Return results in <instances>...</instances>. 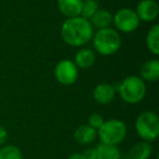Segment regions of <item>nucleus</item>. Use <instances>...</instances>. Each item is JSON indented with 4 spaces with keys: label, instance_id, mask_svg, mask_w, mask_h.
Returning a JSON list of instances; mask_svg holds the SVG:
<instances>
[{
    "label": "nucleus",
    "instance_id": "nucleus-1",
    "mask_svg": "<svg viewBox=\"0 0 159 159\" xmlns=\"http://www.w3.org/2000/svg\"><path fill=\"white\" fill-rule=\"evenodd\" d=\"M94 27L89 20L76 16L66 19L61 26V37L71 47H82L92 40Z\"/></svg>",
    "mask_w": 159,
    "mask_h": 159
},
{
    "label": "nucleus",
    "instance_id": "nucleus-2",
    "mask_svg": "<svg viewBox=\"0 0 159 159\" xmlns=\"http://www.w3.org/2000/svg\"><path fill=\"white\" fill-rule=\"evenodd\" d=\"M92 40L95 51L102 56L115 55L121 47V36L112 27L97 30L94 32Z\"/></svg>",
    "mask_w": 159,
    "mask_h": 159
},
{
    "label": "nucleus",
    "instance_id": "nucleus-3",
    "mask_svg": "<svg viewBox=\"0 0 159 159\" xmlns=\"http://www.w3.org/2000/svg\"><path fill=\"white\" fill-rule=\"evenodd\" d=\"M115 89L119 92L121 99L129 105L139 104L146 95L145 82L137 75H130L125 77Z\"/></svg>",
    "mask_w": 159,
    "mask_h": 159
},
{
    "label": "nucleus",
    "instance_id": "nucleus-4",
    "mask_svg": "<svg viewBox=\"0 0 159 159\" xmlns=\"http://www.w3.org/2000/svg\"><path fill=\"white\" fill-rule=\"evenodd\" d=\"M128 129L123 121L119 119H110L104 122L99 130L97 131V136L100 143L107 145L118 146L125 139Z\"/></svg>",
    "mask_w": 159,
    "mask_h": 159
},
{
    "label": "nucleus",
    "instance_id": "nucleus-5",
    "mask_svg": "<svg viewBox=\"0 0 159 159\" xmlns=\"http://www.w3.org/2000/svg\"><path fill=\"white\" fill-rule=\"evenodd\" d=\"M135 130L142 141L152 143L159 136V118L154 111H143L135 120Z\"/></svg>",
    "mask_w": 159,
    "mask_h": 159
},
{
    "label": "nucleus",
    "instance_id": "nucleus-6",
    "mask_svg": "<svg viewBox=\"0 0 159 159\" xmlns=\"http://www.w3.org/2000/svg\"><path fill=\"white\" fill-rule=\"evenodd\" d=\"M139 23L141 21L137 16L136 12L130 8H122V9L118 10L113 14L112 18V24L116 27L115 30L124 34L136 31L137 27L139 26Z\"/></svg>",
    "mask_w": 159,
    "mask_h": 159
},
{
    "label": "nucleus",
    "instance_id": "nucleus-7",
    "mask_svg": "<svg viewBox=\"0 0 159 159\" xmlns=\"http://www.w3.org/2000/svg\"><path fill=\"white\" fill-rule=\"evenodd\" d=\"M55 77L60 84L69 86L76 82L79 77V69L72 60H60L55 68Z\"/></svg>",
    "mask_w": 159,
    "mask_h": 159
},
{
    "label": "nucleus",
    "instance_id": "nucleus-8",
    "mask_svg": "<svg viewBox=\"0 0 159 159\" xmlns=\"http://www.w3.org/2000/svg\"><path fill=\"white\" fill-rule=\"evenodd\" d=\"M136 14L139 21L152 22L159 14V7L155 0H141L136 7Z\"/></svg>",
    "mask_w": 159,
    "mask_h": 159
},
{
    "label": "nucleus",
    "instance_id": "nucleus-9",
    "mask_svg": "<svg viewBox=\"0 0 159 159\" xmlns=\"http://www.w3.org/2000/svg\"><path fill=\"white\" fill-rule=\"evenodd\" d=\"M116 96V89L108 83H102L96 85L93 91V97L96 102L100 105H108L113 100Z\"/></svg>",
    "mask_w": 159,
    "mask_h": 159
},
{
    "label": "nucleus",
    "instance_id": "nucleus-10",
    "mask_svg": "<svg viewBox=\"0 0 159 159\" xmlns=\"http://www.w3.org/2000/svg\"><path fill=\"white\" fill-rule=\"evenodd\" d=\"M139 77L144 82H157L159 80V61L157 59L147 60L139 70Z\"/></svg>",
    "mask_w": 159,
    "mask_h": 159
},
{
    "label": "nucleus",
    "instance_id": "nucleus-11",
    "mask_svg": "<svg viewBox=\"0 0 159 159\" xmlns=\"http://www.w3.org/2000/svg\"><path fill=\"white\" fill-rule=\"evenodd\" d=\"M83 0H58V9L66 19L76 18L81 14Z\"/></svg>",
    "mask_w": 159,
    "mask_h": 159
},
{
    "label": "nucleus",
    "instance_id": "nucleus-12",
    "mask_svg": "<svg viewBox=\"0 0 159 159\" xmlns=\"http://www.w3.org/2000/svg\"><path fill=\"white\" fill-rule=\"evenodd\" d=\"M96 61V55L89 48H81L74 56V63L77 69H89Z\"/></svg>",
    "mask_w": 159,
    "mask_h": 159
},
{
    "label": "nucleus",
    "instance_id": "nucleus-13",
    "mask_svg": "<svg viewBox=\"0 0 159 159\" xmlns=\"http://www.w3.org/2000/svg\"><path fill=\"white\" fill-rule=\"evenodd\" d=\"M97 137V131L89 124L80 125L74 132V139L80 145H89Z\"/></svg>",
    "mask_w": 159,
    "mask_h": 159
},
{
    "label": "nucleus",
    "instance_id": "nucleus-14",
    "mask_svg": "<svg viewBox=\"0 0 159 159\" xmlns=\"http://www.w3.org/2000/svg\"><path fill=\"white\" fill-rule=\"evenodd\" d=\"M112 18L113 14H111L108 10L105 9H98L96 13L91 18L89 22L93 25L94 29L102 30L107 27H111L112 25Z\"/></svg>",
    "mask_w": 159,
    "mask_h": 159
},
{
    "label": "nucleus",
    "instance_id": "nucleus-15",
    "mask_svg": "<svg viewBox=\"0 0 159 159\" xmlns=\"http://www.w3.org/2000/svg\"><path fill=\"white\" fill-rule=\"evenodd\" d=\"M152 154V147L150 143L145 141L137 142L131 147L129 152V159H149Z\"/></svg>",
    "mask_w": 159,
    "mask_h": 159
},
{
    "label": "nucleus",
    "instance_id": "nucleus-16",
    "mask_svg": "<svg viewBox=\"0 0 159 159\" xmlns=\"http://www.w3.org/2000/svg\"><path fill=\"white\" fill-rule=\"evenodd\" d=\"M96 159H120L121 154L117 146L99 143L95 147Z\"/></svg>",
    "mask_w": 159,
    "mask_h": 159
},
{
    "label": "nucleus",
    "instance_id": "nucleus-17",
    "mask_svg": "<svg viewBox=\"0 0 159 159\" xmlns=\"http://www.w3.org/2000/svg\"><path fill=\"white\" fill-rule=\"evenodd\" d=\"M146 46L148 50L155 56L159 55V25L156 24L150 27L146 35Z\"/></svg>",
    "mask_w": 159,
    "mask_h": 159
},
{
    "label": "nucleus",
    "instance_id": "nucleus-18",
    "mask_svg": "<svg viewBox=\"0 0 159 159\" xmlns=\"http://www.w3.org/2000/svg\"><path fill=\"white\" fill-rule=\"evenodd\" d=\"M0 159H23V155L18 146L3 145L0 147Z\"/></svg>",
    "mask_w": 159,
    "mask_h": 159
},
{
    "label": "nucleus",
    "instance_id": "nucleus-19",
    "mask_svg": "<svg viewBox=\"0 0 159 159\" xmlns=\"http://www.w3.org/2000/svg\"><path fill=\"white\" fill-rule=\"evenodd\" d=\"M98 9H99V5L97 0H83L80 16L86 20H91V18L96 13Z\"/></svg>",
    "mask_w": 159,
    "mask_h": 159
},
{
    "label": "nucleus",
    "instance_id": "nucleus-20",
    "mask_svg": "<svg viewBox=\"0 0 159 159\" xmlns=\"http://www.w3.org/2000/svg\"><path fill=\"white\" fill-rule=\"evenodd\" d=\"M104 122H105L104 118L100 115H98V113H93L89 118V125L92 126L93 129H95L96 131L99 130V128L104 124Z\"/></svg>",
    "mask_w": 159,
    "mask_h": 159
},
{
    "label": "nucleus",
    "instance_id": "nucleus-21",
    "mask_svg": "<svg viewBox=\"0 0 159 159\" xmlns=\"http://www.w3.org/2000/svg\"><path fill=\"white\" fill-rule=\"evenodd\" d=\"M84 159H96V150L95 148H87L83 152H81Z\"/></svg>",
    "mask_w": 159,
    "mask_h": 159
},
{
    "label": "nucleus",
    "instance_id": "nucleus-22",
    "mask_svg": "<svg viewBox=\"0 0 159 159\" xmlns=\"http://www.w3.org/2000/svg\"><path fill=\"white\" fill-rule=\"evenodd\" d=\"M8 139V132L3 126L0 125V147L5 145V143Z\"/></svg>",
    "mask_w": 159,
    "mask_h": 159
},
{
    "label": "nucleus",
    "instance_id": "nucleus-23",
    "mask_svg": "<svg viewBox=\"0 0 159 159\" xmlns=\"http://www.w3.org/2000/svg\"><path fill=\"white\" fill-rule=\"evenodd\" d=\"M68 159H84V158H83L81 152H74V154L70 155V157Z\"/></svg>",
    "mask_w": 159,
    "mask_h": 159
},
{
    "label": "nucleus",
    "instance_id": "nucleus-24",
    "mask_svg": "<svg viewBox=\"0 0 159 159\" xmlns=\"http://www.w3.org/2000/svg\"><path fill=\"white\" fill-rule=\"evenodd\" d=\"M120 159H129V158H120Z\"/></svg>",
    "mask_w": 159,
    "mask_h": 159
}]
</instances>
